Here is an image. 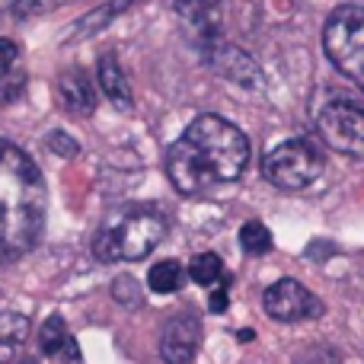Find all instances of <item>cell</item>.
<instances>
[{
    "instance_id": "14",
    "label": "cell",
    "mask_w": 364,
    "mask_h": 364,
    "mask_svg": "<svg viewBox=\"0 0 364 364\" xmlns=\"http://www.w3.org/2000/svg\"><path fill=\"white\" fill-rule=\"evenodd\" d=\"M26 333H29V323H26L23 314H6V310H0V364H6L19 352Z\"/></svg>"
},
{
    "instance_id": "1",
    "label": "cell",
    "mask_w": 364,
    "mask_h": 364,
    "mask_svg": "<svg viewBox=\"0 0 364 364\" xmlns=\"http://www.w3.org/2000/svg\"><path fill=\"white\" fill-rule=\"evenodd\" d=\"M250 164V141L220 115H198L166 154V173L182 195H198L240 179Z\"/></svg>"
},
{
    "instance_id": "2",
    "label": "cell",
    "mask_w": 364,
    "mask_h": 364,
    "mask_svg": "<svg viewBox=\"0 0 364 364\" xmlns=\"http://www.w3.org/2000/svg\"><path fill=\"white\" fill-rule=\"evenodd\" d=\"M48 195L38 166L0 141V265L26 256L45 233Z\"/></svg>"
},
{
    "instance_id": "12",
    "label": "cell",
    "mask_w": 364,
    "mask_h": 364,
    "mask_svg": "<svg viewBox=\"0 0 364 364\" xmlns=\"http://www.w3.org/2000/svg\"><path fill=\"white\" fill-rule=\"evenodd\" d=\"M38 348H42V355H48V358H61L68 364L80 361V346H77V339L70 336L64 316H58V314H51L48 320L42 323V329H38Z\"/></svg>"
},
{
    "instance_id": "13",
    "label": "cell",
    "mask_w": 364,
    "mask_h": 364,
    "mask_svg": "<svg viewBox=\"0 0 364 364\" xmlns=\"http://www.w3.org/2000/svg\"><path fill=\"white\" fill-rule=\"evenodd\" d=\"M134 4H138V0H109V4H102V6H96V10H90L87 16H80V19L74 23V29H70L68 42H80V38L96 36V32L106 29V26L112 23L115 16H122L125 10H132Z\"/></svg>"
},
{
    "instance_id": "6",
    "label": "cell",
    "mask_w": 364,
    "mask_h": 364,
    "mask_svg": "<svg viewBox=\"0 0 364 364\" xmlns=\"http://www.w3.org/2000/svg\"><path fill=\"white\" fill-rule=\"evenodd\" d=\"M316 132L333 151L348 154V157H364V109L355 102L336 100L323 106Z\"/></svg>"
},
{
    "instance_id": "22",
    "label": "cell",
    "mask_w": 364,
    "mask_h": 364,
    "mask_svg": "<svg viewBox=\"0 0 364 364\" xmlns=\"http://www.w3.org/2000/svg\"><path fill=\"white\" fill-rule=\"evenodd\" d=\"M16 61H19V48L13 38H0V77L16 70Z\"/></svg>"
},
{
    "instance_id": "23",
    "label": "cell",
    "mask_w": 364,
    "mask_h": 364,
    "mask_svg": "<svg viewBox=\"0 0 364 364\" xmlns=\"http://www.w3.org/2000/svg\"><path fill=\"white\" fill-rule=\"evenodd\" d=\"M208 307H211V314H224L227 310V282L214 284L211 294H208Z\"/></svg>"
},
{
    "instance_id": "19",
    "label": "cell",
    "mask_w": 364,
    "mask_h": 364,
    "mask_svg": "<svg viewBox=\"0 0 364 364\" xmlns=\"http://www.w3.org/2000/svg\"><path fill=\"white\" fill-rule=\"evenodd\" d=\"M112 297L122 304V307H138V304H141V288H138V282H134L132 275L115 278V284H112Z\"/></svg>"
},
{
    "instance_id": "4",
    "label": "cell",
    "mask_w": 364,
    "mask_h": 364,
    "mask_svg": "<svg viewBox=\"0 0 364 364\" xmlns=\"http://www.w3.org/2000/svg\"><path fill=\"white\" fill-rule=\"evenodd\" d=\"M323 45L326 55L348 80L358 83L364 93V6L361 4H342L323 29Z\"/></svg>"
},
{
    "instance_id": "3",
    "label": "cell",
    "mask_w": 364,
    "mask_h": 364,
    "mask_svg": "<svg viewBox=\"0 0 364 364\" xmlns=\"http://www.w3.org/2000/svg\"><path fill=\"white\" fill-rule=\"evenodd\" d=\"M166 233V218L151 205H125L106 214L93 240L100 262H138L151 256Z\"/></svg>"
},
{
    "instance_id": "18",
    "label": "cell",
    "mask_w": 364,
    "mask_h": 364,
    "mask_svg": "<svg viewBox=\"0 0 364 364\" xmlns=\"http://www.w3.org/2000/svg\"><path fill=\"white\" fill-rule=\"evenodd\" d=\"M74 0H16L13 4V16L16 19H29V16H42V13H51L58 6H68Z\"/></svg>"
},
{
    "instance_id": "24",
    "label": "cell",
    "mask_w": 364,
    "mask_h": 364,
    "mask_svg": "<svg viewBox=\"0 0 364 364\" xmlns=\"http://www.w3.org/2000/svg\"><path fill=\"white\" fill-rule=\"evenodd\" d=\"M19 364H38V361H19Z\"/></svg>"
},
{
    "instance_id": "21",
    "label": "cell",
    "mask_w": 364,
    "mask_h": 364,
    "mask_svg": "<svg viewBox=\"0 0 364 364\" xmlns=\"http://www.w3.org/2000/svg\"><path fill=\"white\" fill-rule=\"evenodd\" d=\"M26 90V74L23 70H10V74L0 77V106H6V102L19 100Z\"/></svg>"
},
{
    "instance_id": "16",
    "label": "cell",
    "mask_w": 364,
    "mask_h": 364,
    "mask_svg": "<svg viewBox=\"0 0 364 364\" xmlns=\"http://www.w3.org/2000/svg\"><path fill=\"white\" fill-rule=\"evenodd\" d=\"M188 278L201 288H214V284L224 278V262L214 252H198V256L188 262Z\"/></svg>"
},
{
    "instance_id": "7",
    "label": "cell",
    "mask_w": 364,
    "mask_h": 364,
    "mask_svg": "<svg viewBox=\"0 0 364 364\" xmlns=\"http://www.w3.org/2000/svg\"><path fill=\"white\" fill-rule=\"evenodd\" d=\"M262 307H265V314L278 323H301V320H310V316L323 314L320 297H314L301 282H294V278H282V282H275L272 288H265Z\"/></svg>"
},
{
    "instance_id": "17",
    "label": "cell",
    "mask_w": 364,
    "mask_h": 364,
    "mask_svg": "<svg viewBox=\"0 0 364 364\" xmlns=\"http://www.w3.org/2000/svg\"><path fill=\"white\" fill-rule=\"evenodd\" d=\"M240 246H243V252H250V256H265V252L272 250L269 227L259 224V220H246L243 230H240Z\"/></svg>"
},
{
    "instance_id": "8",
    "label": "cell",
    "mask_w": 364,
    "mask_h": 364,
    "mask_svg": "<svg viewBox=\"0 0 364 364\" xmlns=\"http://www.w3.org/2000/svg\"><path fill=\"white\" fill-rule=\"evenodd\" d=\"M205 61L211 64L220 77L240 83V87H259V83H262V70H259V64L252 61L243 48L227 45V42H220V38L205 42Z\"/></svg>"
},
{
    "instance_id": "20",
    "label": "cell",
    "mask_w": 364,
    "mask_h": 364,
    "mask_svg": "<svg viewBox=\"0 0 364 364\" xmlns=\"http://www.w3.org/2000/svg\"><path fill=\"white\" fill-rule=\"evenodd\" d=\"M45 147L55 151V157H64V160H74L77 154H80V144H77L68 132H51L48 138H45Z\"/></svg>"
},
{
    "instance_id": "10",
    "label": "cell",
    "mask_w": 364,
    "mask_h": 364,
    "mask_svg": "<svg viewBox=\"0 0 364 364\" xmlns=\"http://www.w3.org/2000/svg\"><path fill=\"white\" fill-rule=\"evenodd\" d=\"M55 100H58V106H61L68 115H74V119H87V115H93V109H96L93 83H90V77L83 74L80 68H70L58 77Z\"/></svg>"
},
{
    "instance_id": "15",
    "label": "cell",
    "mask_w": 364,
    "mask_h": 364,
    "mask_svg": "<svg viewBox=\"0 0 364 364\" xmlns=\"http://www.w3.org/2000/svg\"><path fill=\"white\" fill-rule=\"evenodd\" d=\"M182 265L176 259H164V262H157L151 272H147V284H151V291H157V294H173V291L182 288Z\"/></svg>"
},
{
    "instance_id": "5",
    "label": "cell",
    "mask_w": 364,
    "mask_h": 364,
    "mask_svg": "<svg viewBox=\"0 0 364 364\" xmlns=\"http://www.w3.org/2000/svg\"><path fill=\"white\" fill-rule=\"evenodd\" d=\"M323 166H326V160H323L320 147L307 138H294L284 141L282 147H275L265 157L262 170L272 186L284 188V192H297V188H307L310 182L320 179Z\"/></svg>"
},
{
    "instance_id": "11",
    "label": "cell",
    "mask_w": 364,
    "mask_h": 364,
    "mask_svg": "<svg viewBox=\"0 0 364 364\" xmlns=\"http://www.w3.org/2000/svg\"><path fill=\"white\" fill-rule=\"evenodd\" d=\"M96 80H100V90L106 93V100L112 102L119 112H132V109H134L132 83H128V77H125V70H122L119 58H115V55H102L100 64H96Z\"/></svg>"
},
{
    "instance_id": "9",
    "label": "cell",
    "mask_w": 364,
    "mask_h": 364,
    "mask_svg": "<svg viewBox=\"0 0 364 364\" xmlns=\"http://www.w3.org/2000/svg\"><path fill=\"white\" fill-rule=\"evenodd\" d=\"M201 346V323L195 314H179L166 323L164 339H160V355L166 364H192L195 352Z\"/></svg>"
}]
</instances>
